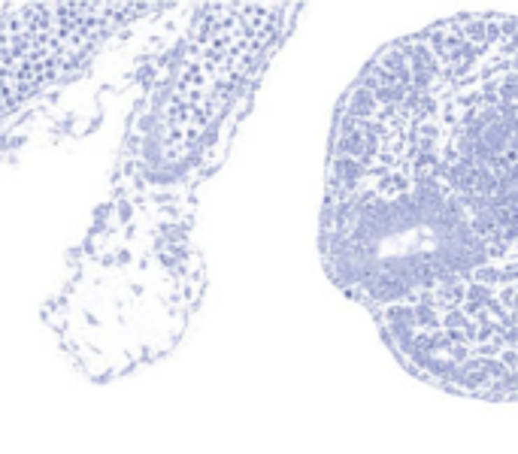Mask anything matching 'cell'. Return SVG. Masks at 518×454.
Listing matches in <instances>:
<instances>
[{"label":"cell","instance_id":"cell-3","mask_svg":"<svg viewBox=\"0 0 518 454\" xmlns=\"http://www.w3.org/2000/svg\"><path fill=\"white\" fill-rule=\"evenodd\" d=\"M167 3H18L0 15V127Z\"/></svg>","mask_w":518,"mask_h":454},{"label":"cell","instance_id":"cell-2","mask_svg":"<svg viewBox=\"0 0 518 454\" xmlns=\"http://www.w3.org/2000/svg\"><path fill=\"white\" fill-rule=\"evenodd\" d=\"M297 3H200L149 61L109 194L85 236L140 267L200 261L197 206L222 167Z\"/></svg>","mask_w":518,"mask_h":454},{"label":"cell","instance_id":"cell-1","mask_svg":"<svg viewBox=\"0 0 518 454\" xmlns=\"http://www.w3.org/2000/svg\"><path fill=\"white\" fill-rule=\"evenodd\" d=\"M318 245L415 379L518 403V15L373 54L336 106Z\"/></svg>","mask_w":518,"mask_h":454}]
</instances>
